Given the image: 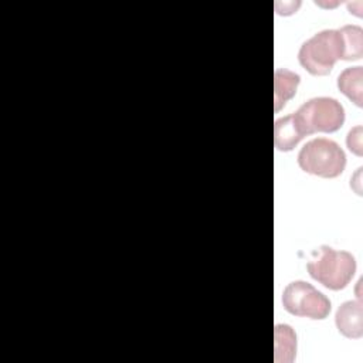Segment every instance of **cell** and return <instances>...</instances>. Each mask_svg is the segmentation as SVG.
<instances>
[{
	"instance_id": "277c9868",
	"label": "cell",
	"mask_w": 363,
	"mask_h": 363,
	"mask_svg": "<svg viewBox=\"0 0 363 363\" xmlns=\"http://www.w3.org/2000/svg\"><path fill=\"white\" fill-rule=\"evenodd\" d=\"M295 116L305 135L315 132L332 133L342 128L345 122V109L339 101L328 96L312 98L305 102Z\"/></svg>"
},
{
	"instance_id": "8992f818",
	"label": "cell",
	"mask_w": 363,
	"mask_h": 363,
	"mask_svg": "<svg viewBox=\"0 0 363 363\" xmlns=\"http://www.w3.org/2000/svg\"><path fill=\"white\" fill-rule=\"evenodd\" d=\"M337 330L349 339H359L363 335V309L360 301L343 302L335 316Z\"/></svg>"
},
{
	"instance_id": "52a82bcc",
	"label": "cell",
	"mask_w": 363,
	"mask_h": 363,
	"mask_svg": "<svg viewBox=\"0 0 363 363\" xmlns=\"http://www.w3.org/2000/svg\"><path fill=\"white\" fill-rule=\"evenodd\" d=\"M305 132L299 125L295 113L284 116L275 121L274 125V143L275 147L281 152L292 150L303 138Z\"/></svg>"
},
{
	"instance_id": "7c38bea8",
	"label": "cell",
	"mask_w": 363,
	"mask_h": 363,
	"mask_svg": "<svg viewBox=\"0 0 363 363\" xmlns=\"http://www.w3.org/2000/svg\"><path fill=\"white\" fill-rule=\"evenodd\" d=\"M347 147L352 153H354L356 156H362L363 155V147H362V126H354L349 133H347V139H346Z\"/></svg>"
},
{
	"instance_id": "9c48e42d",
	"label": "cell",
	"mask_w": 363,
	"mask_h": 363,
	"mask_svg": "<svg viewBox=\"0 0 363 363\" xmlns=\"http://www.w3.org/2000/svg\"><path fill=\"white\" fill-rule=\"evenodd\" d=\"M363 68L362 67H350L346 68L337 77V88L342 94H345L354 105L359 108L363 105Z\"/></svg>"
},
{
	"instance_id": "7a4b0ae2",
	"label": "cell",
	"mask_w": 363,
	"mask_h": 363,
	"mask_svg": "<svg viewBox=\"0 0 363 363\" xmlns=\"http://www.w3.org/2000/svg\"><path fill=\"white\" fill-rule=\"evenodd\" d=\"M306 269L323 286L339 291L352 281L356 272V261L347 251H336L332 247L322 245L318 250V257L306 264Z\"/></svg>"
},
{
	"instance_id": "ba28073f",
	"label": "cell",
	"mask_w": 363,
	"mask_h": 363,
	"mask_svg": "<svg viewBox=\"0 0 363 363\" xmlns=\"http://www.w3.org/2000/svg\"><path fill=\"white\" fill-rule=\"evenodd\" d=\"M301 77L289 69L278 68L274 74V102L275 112H278L285 104L296 94V88L299 85Z\"/></svg>"
},
{
	"instance_id": "3957f363",
	"label": "cell",
	"mask_w": 363,
	"mask_h": 363,
	"mask_svg": "<svg viewBox=\"0 0 363 363\" xmlns=\"http://www.w3.org/2000/svg\"><path fill=\"white\" fill-rule=\"evenodd\" d=\"M298 164L306 173L333 179L345 170L346 155L336 142L316 138L302 146L298 153Z\"/></svg>"
},
{
	"instance_id": "6da1fadb",
	"label": "cell",
	"mask_w": 363,
	"mask_h": 363,
	"mask_svg": "<svg viewBox=\"0 0 363 363\" xmlns=\"http://www.w3.org/2000/svg\"><path fill=\"white\" fill-rule=\"evenodd\" d=\"M345 45L339 30H322L306 40L298 52L299 64L312 75H328L337 60H343Z\"/></svg>"
},
{
	"instance_id": "30bf717a",
	"label": "cell",
	"mask_w": 363,
	"mask_h": 363,
	"mask_svg": "<svg viewBox=\"0 0 363 363\" xmlns=\"http://www.w3.org/2000/svg\"><path fill=\"white\" fill-rule=\"evenodd\" d=\"M296 349V336L288 325L275 326V360L291 362Z\"/></svg>"
},
{
	"instance_id": "8fae6325",
	"label": "cell",
	"mask_w": 363,
	"mask_h": 363,
	"mask_svg": "<svg viewBox=\"0 0 363 363\" xmlns=\"http://www.w3.org/2000/svg\"><path fill=\"white\" fill-rule=\"evenodd\" d=\"M343 45H345V54L343 60L346 61H354L362 58L363 55V30L359 26H343L339 28Z\"/></svg>"
},
{
	"instance_id": "5b68a950",
	"label": "cell",
	"mask_w": 363,
	"mask_h": 363,
	"mask_svg": "<svg viewBox=\"0 0 363 363\" xmlns=\"http://www.w3.org/2000/svg\"><path fill=\"white\" fill-rule=\"evenodd\" d=\"M282 303L289 313L311 319H325L330 312V301L305 281L291 282L284 289Z\"/></svg>"
}]
</instances>
